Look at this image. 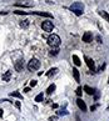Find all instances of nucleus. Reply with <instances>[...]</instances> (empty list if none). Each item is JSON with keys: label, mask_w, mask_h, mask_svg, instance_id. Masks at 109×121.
Listing matches in <instances>:
<instances>
[{"label": "nucleus", "mask_w": 109, "mask_h": 121, "mask_svg": "<svg viewBox=\"0 0 109 121\" xmlns=\"http://www.w3.org/2000/svg\"><path fill=\"white\" fill-rule=\"evenodd\" d=\"M23 69H24V62H23V60H19L15 62V70L16 71H21Z\"/></svg>", "instance_id": "nucleus-11"}, {"label": "nucleus", "mask_w": 109, "mask_h": 121, "mask_svg": "<svg viewBox=\"0 0 109 121\" xmlns=\"http://www.w3.org/2000/svg\"><path fill=\"white\" fill-rule=\"evenodd\" d=\"M15 106L18 107V109H20V107H21V105H20V102H19V101H16V102H15Z\"/></svg>", "instance_id": "nucleus-23"}, {"label": "nucleus", "mask_w": 109, "mask_h": 121, "mask_svg": "<svg viewBox=\"0 0 109 121\" xmlns=\"http://www.w3.org/2000/svg\"><path fill=\"white\" fill-rule=\"evenodd\" d=\"M58 48H55V49H54V50H53V52H50V54H53V55H57V54H58Z\"/></svg>", "instance_id": "nucleus-22"}, {"label": "nucleus", "mask_w": 109, "mask_h": 121, "mask_svg": "<svg viewBox=\"0 0 109 121\" xmlns=\"http://www.w3.org/2000/svg\"><path fill=\"white\" fill-rule=\"evenodd\" d=\"M84 59H85V62H87V65H88L89 70H90V71H94V69H95L94 61L90 59V57H88V56H84Z\"/></svg>", "instance_id": "nucleus-5"}, {"label": "nucleus", "mask_w": 109, "mask_h": 121, "mask_svg": "<svg viewBox=\"0 0 109 121\" xmlns=\"http://www.w3.org/2000/svg\"><path fill=\"white\" fill-rule=\"evenodd\" d=\"M20 26H21V28L23 29H26V28H28V26H29V20H21V23H20Z\"/></svg>", "instance_id": "nucleus-15"}, {"label": "nucleus", "mask_w": 109, "mask_h": 121, "mask_svg": "<svg viewBox=\"0 0 109 121\" xmlns=\"http://www.w3.org/2000/svg\"><path fill=\"white\" fill-rule=\"evenodd\" d=\"M28 70L29 71H35V70H38L40 68V61L38 59H35V57H33L30 61H29V64H28Z\"/></svg>", "instance_id": "nucleus-3"}, {"label": "nucleus", "mask_w": 109, "mask_h": 121, "mask_svg": "<svg viewBox=\"0 0 109 121\" xmlns=\"http://www.w3.org/2000/svg\"><path fill=\"white\" fill-rule=\"evenodd\" d=\"M108 81H109V78H108Z\"/></svg>", "instance_id": "nucleus-29"}, {"label": "nucleus", "mask_w": 109, "mask_h": 121, "mask_svg": "<svg viewBox=\"0 0 109 121\" xmlns=\"http://www.w3.org/2000/svg\"><path fill=\"white\" fill-rule=\"evenodd\" d=\"M99 15H100L102 17H104V19H105V20L108 21V23H109V14H108L107 11H103V10H100V11H99Z\"/></svg>", "instance_id": "nucleus-14"}, {"label": "nucleus", "mask_w": 109, "mask_h": 121, "mask_svg": "<svg viewBox=\"0 0 109 121\" xmlns=\"http://www.w3.org/2000/svg\"><path fill=\"white\" fill-rule=\"evenodd\" d=\"M30 91V87H25L24 89V92H29Z\"/></svg>", "instance_id": "nucleus-25"}, {"label": "nucleus", "mask_w": 109, "mask_h": 121, "mask_svg": "<svg viewBox=\"0 0 109 121\" xmlns=\"http://www.w3.org/2000/svg\"><path fill=\"white\" fill-rule=\"evenodd\" d=\"M73 62L75 64V66H80L81 65V61H80V59L76 55H73Z\"/></svg>", "instance_id": "nucleus-13"}, {"label": "nucleus", "mask_w": 109, "mask_h": 121, "mask_svg": "<svg viewBox=\"0 0 109 121\" xmlns=\"http://www.w3.org/2000/svg\"><path fill=\"white\" fill-rule=\"evenodd\" d=\"M10 78H11V71H6V73L1 76V79L4 80V81H9Z\"/></svg>", "instance_id": "nucleus-12"}, {"label": "nucleus", "mask_w": 109, "mask_h": 121, "mask_svg": "<svg viewBox=\"0 0 109 121\" xmlns=\"http://www.w3.org/2000/svg\"><path fill=\"white\" fill-rule=\"evenodd\" d=\"M54 90H55V85H54V84H52L50 86L48 87V90H47V94H48V95H50V94H52V92H53Z\"/></svg>", "instance_id": "nucleus-16"}, {"label": "nucleus", "mask_w": 109, "mask_h": 121, "mask_svg": "<svg viewBox=\"0 0 109 121\" xmlns=\"http://www.w3.org/2000/svg\"><path fill=\"white\" fill-rule=\"evenodd\" d=\"M10 96H13V97H18V99H23V97H21V94H20L19 91L11 92V94H10Z\"/></svg>", "instance_id": "nucleus-17"}, {"label": "nucleus", "mask_w": 109, "mask_h": 121, "mask_svg": "<svg viewBox=\"0 0 109 121\" xmlns=\"http://www.w3.org/2000/svg\"><path fill=\"white\" fill-rule=\"evenodd\" d=\"M97 107H98V105H93L92 107H90V111H94L95 109H97Z\"/></svg>", "instance_id": "nucleus-24"}, {"label": "nucleus", "mask_w": 109, "mask_h": 121, "mask_svg": "<svg viewBox=\"0 0 109 121\" xmlns=\"http://www.w3.org/2000/svg\"><path fill=\"white\" fill-rule=\"evenodd\" d=\"M83 91H85L88 94V95H94V92H95V90L93 87H90V86H88V85H85V86L83 87Z\"/></svg>", "instance_id": "nucleus-10"}, {"label": "nucleus", "mask_w": 109, "mask_h": 121, "mask_svg": "<svg viewBox=\"0 0 109 121\" xmlns=\"http://www.w3.org/2000/svg\"><path fill=\"white\" fill-rule=\"evenodd\" d=\"M57 71H58V69H57V68H53V69H50V70H49L48 73H47V76H50V75H54V74L57 73Z\"/></svg>", "instance_id": "nucleus-19"}, {"label": "nucleus", "mask_w": 109, "mask_h": 121, "mask_svg": "<svg viewBox=\"0 0 109 121\" xmlns=\"http://www.w3.org/2000/svg\"><path fill=\"white\" fill-rule=\"evenodd\" d=\"M3 114H4V112H3V109H0V117L3 116Z\"/></svg>", "instance_id": "nucleus-27"}, {"label": "nucleus", "mask_w": 109, "mask_h": 121, "mask_svg": "<svg viewBox=\"0 0 109 121\" xmlns=\"http://www.w3.org/2000/svg\"><path fill=\"white\" fill-rule=\"evenodd\" d=\"M81 94H83V89H81V86H79L78 89H76V95L81 96Z\"/></svg>", "instance_id": "nucleus-20"}, {"label": "nucleus", "mask_w": 109, "mask_h": 121, "mask_svg": "<svg viewBox=\"0 0 109 121\" xmlns=\"http://www.w3.org/2000/svg\"><path fill=\"white\" fill-rule=\"evenodd\" d=\"M55 120H57L55 116H54V117H50V119H49V121H55Z\"/></svg>", "instance_id": "nucleus-26"}, {"label": "nucleus", "mask_w": 109, "mask_h": 121, "mask_svg": "<svg viewBox=\"0 0 109 121\" xmlns=\"http://www.w3.org/2000/svg\"><path fill=\"white\" fill-rule=\"evenodd\" d=\"M71 71H73V76H74L75 81H76V82H79V81H80V75H79V70L76 69V68H74V69H73Z\"/></svg>", "instance_id": "nucleus-9"}, {"label": "nucleus", "mask_w": 109, "mask_h": 121, "mask_svg": "<svg viewBox=\"0 0 109 121\" xmlns=\"http://www.w3.org/2000/svg\"><path fill=\"white\" fill-rule=\"evenodd\" d=\"M60 38H59V35L57 34H52L48 38V44H49V46H52V48H58L59 45H60Z\"/></svg>", "instance_id": "nucleus-1"}, {"label": "nucleus", "mask_w": 109, "mask_h": 121, "mask_svg": "<svg viewBox=\"0 0 109 121\" xmlns=\"http://www.w3.org/2000/svg\"><path fill=\"white\" fill-rule=\"evenodd\" d=\"M43 99H44V95H43V94H39V95H36L35 101H36V102H42V101H43Z\"/></svg>", "instance_id": "nucleus-18"}, {"label": "nucleus", "mask_w": 109, "mask_h": 121, "mask_svg": "<svg viewBox=\"0 0 109 121\" xmlns=\"http://www.w3.org/2000/svg\"><path fill=\"white\" fill-rule=\"evenodd\" d=\"M34 86H36V81L35 80H31L30 81V87H34Z\"/></svg>", "instance_id": "nucleus-21"}, {"label": "nucleus", "mask_w": 109, "mask_h": 121, "mask_svg": "<svg viewBox=\"0 0 109 121\" xmlns=\"http://www.w3.org/2000/svg\"><path fill=\"white\" fill-rule=\"evenodd\" d=\"M42 29L44 31H48V33H52L53 29H54V25L50 20H47V21H43L42 23Z\"/></svg>", "instance_id": "nucleus-4"}, {"label": "nucleus", "mask_w": 109, "mask_h": 121, "mask_svg": "<svg viewBox=\"0 0 109 121\" xmlns=\"http://www.w3.org/2000/svg\"><path fill=\"white\" fill-rule=\"evenodd\" d=\"M92 39H93V35H92L90 31L84 33V35H83V41L84 43H90V41H92Z\"/></svg>", "instance_id": "nucleus-7"}, {"label": "nucleus", "mask_w": 109, "mask_h": 121, "mask_svg": "<svg viewBox=\"0 0 109 121\" xmlns=\"http://www.w3.org/2000/svg\"><path fill=\"white\" fill-rule=\"evenodd\" d=\"M76 105H78V107H79L81 111H87V105H85V102L81 100L80 97L78 99V100H76Z\"/></svg>", "instance_id": "nucleus-6"}, {"label": "nucleus", "mask_w": 109, "mask_h": 121, "mask_svg": "<svg viewBox=\"0 0 109 121\" xmlns=\"http://www.w3.org/2000/svg\"><path fill=\"white\" fill-rule=\"evenodd\" d=\"M107 109H108V110H109V105H108V107H107Z\"/></svg>", "instance_id": "nucleus-28"}, {"label": "nucleus", "mask_w": 109, "mask_h": 121, "mask_svg": "<svg viewBox=\"0 0 109 121\" xmlns=\"http://www.w3.org/2000/svg\"><path fill=\"white\" fill-rule=\"evenodd\" d=\"M70 10L74 13L75 15L80 16L81 14H83V10H84V4L83 3H74V4H71Z\"/></svg>", "instance_id": "nucleus-2"}, {"label": "nucleus", "mask_w": 109, "mask_h": 121, "mask_svg": "<svg viewBox=\"0 0 109 121\" xmlns=\"http://www.w3.org/2000/svg\"><path fill=\"white\" fill-rule=\"evenodd\" d=\"M30 14H34V15H38V16H45V17H52L53 19V15L49 14V13H43V11H31Z\"/></svg>", "instance_id": "nucleus-8"}]
</instances>
